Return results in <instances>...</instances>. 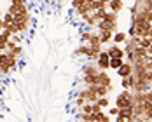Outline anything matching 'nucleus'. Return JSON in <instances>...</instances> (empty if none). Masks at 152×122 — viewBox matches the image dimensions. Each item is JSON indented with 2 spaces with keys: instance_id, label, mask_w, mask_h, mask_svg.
I'll return each instance as SVG.
<instances>
[{
  "instance_id": "obj_26",
  "label": "nucleus",
  "mask_w": 152,
  "mask_h": 122,
  "mask_svg": "<svg viewBox=\"0 0 152 122\" xmlns=\"http://www.w3.org/2000/svg\"><path fill=\"white\" fill-rule=\"evenodd\" d=\"M145 68H147V70H152V56H147V60H145Z\"/></svg>"
},
{
  "instance_id": "obj_31",
  "label": "nucleus",
  "mask_w": 152,
  "mask_h": 122,
  "mask_svg": "<svg viewBox=\"0 0 152 122\" xmlns=\"http://www.w3.org/2000/svg\"><path fill=\"white\" fill-rule=\"evenodd\" d=\"M102 2H105V4H108V2H110V0H102Z\"/></svg>"
},
{
  "instance_id": "obj_3",
  "label": "nucleus",
  "mask_w": 152,
  "mask_h": 122,
  "mask_svg": "<svg viewBox=\"0 0 152 122\" xmlns=\"http://www.w3.org/2000/svg\"><path fill=\"white\" fill-rule=\"evenodd\" d=\"M96 65H98L100 70H108V68H110V56H108L107 51H102V52H100V56H98V60H96Z\"/></svg>"
},
{
  "instance_id": "obj_28",
  "label": "nucleus",
  "mask_w": 152,
  "mask_h": 122,
  "mask_svg": "<svg viewBox=\"0 0 152 122\" xmlns=\"http://www.w3.org/2000/svg\"><path fill=\"white\" fill-rule=\"evenodd\" d=\"M147 54H149V56H152V44L147 47Z\"/></svg>"
},
{
  "instance_id": "obj_24",
  "label": "nucleus",
  "mask_w": 152,
  "mask_h": 122,
  "mask_svg": "<svg viewBox=\"0 0 152 122\" xmlns=\"http://www.w3.org/2000/svg\"><path fill=\"white\" fill-rule=\"evenodd\" d=\"M7 38H4V37H0V51L4 52V51H7Z\"/></svg>"
},
{
  "instance_id": "obj_7",
  "label": "nucleus",
  "mask_w": 152,
  "mask_h": 122,
  "mask_svg": "<svg viewBox=\"0 0 152 122\" xmlns=\"http://www.w3.org/2000/svg\"><path fill=\"white\" fill-rule=\"evenodd\" d=\"M115 72H117V75L121 77V78L129 77V75H133V65H131V63H128V61H124V63H122Z\"/></svg>"
},
{
  "instance_id": "obj_10",
  "label": "nucleus",
  "mask_w": 152,
  "mask_h": 122,
  "mask_svg": "<svg viewBox=\"0 0 152 122\" xmlns=\"http://www.w3.org/2000/svg\"><path fill=\"white\" fill-rule=\"evenodd\" d=\"M108 9L115 14H119L122 9H124V0H110L108 2Z\"/></svg>"
},
{
  "instance_id": "obj_13",
  "label": "nucleus",
  "mask_w": 152,
  "mask_h": 122,
  "mask_svg": "<svg viewBox=\"0 0 152 122\" xmlns=\"http://www.w3.org/2000/svg\"><path fill=\"white\" fill-rule=\"evenodd\" d=\"M75 56H84V58H88V56H89V46H88V44H80V46L75 49Z\"/></svg>"
},
{
  "instance_id": "obj_1",
  "label": "nucleus",
  "mask_w": 152,
  "mask_h": 122,
  "mask_svg": "<svg viewBox=\"0 0 152 122\" xmlns=\"http://www.w3.org/2000/svg\"><path fill=\"white\" fill-rule=\"evenodd\" d=\"M135 101H133V91H128V89H122L117 98H115V107L117 108H128L133 107Z\"/></svg>"
},
{
  "instance_id": "obj_18",
  "label": "nucleus",
  "mask_w": 152,
  "mask_h": 122,
  "mask_svg": "<svg viewBox=\"0 0 152 122\" xmlns=\"http://www.w3.org/2000/svg\"><path fill=\"white\" fill-rule=\"evenodd\" d=\"M86 103H88V101H86V98H84V96H79V94H77V98H75V107L79 108V110H80V108L84 107Z\"/></svg>"
},
{
  "instance_id": "obj_4",
  "label": "nucleus",
  "mask_w": 152,
  "mask_h": 122,
  "mask_svg": "<svg viewBox=\"0 0 152 122\" xmlns=\"http://www.w3.org/2000/svg\"><path fill=\"white\" fill-rule=\"evenodd\" d=\"M107 52H108V56L110 58H126V52H124V49L121 46H117V44H110L108 49H107Z\"/></svg>"
},
{
  "instance_id": "obj_32",
  "label": "nucleus",
  "mask_w": 152,
  "mask_h": 122,
  "mask_svg": "<svg viewBox=\"0 0 152 122\" xmlns=\"http://www.w3.org/2000/svg\"><path fill=\"white\" fill-rule=\"evenodd\" d=\"M145 2H152V0H145ZM145 2H143V4H145Z\"/></svg>"
},
{
  "instance_id": "obj_9",
  "label": "nucleus",
  "mask_w": 152,
  "mask_h": 122,
  "mask_svg": "<svg viewBox=\"0 0 152 122\" xmlns=\"http://www.w3.org/2000/svg\"><path fill=\"white\" fill-rule=\"evenodd\" d=\"M137 46H138V37H131V38H128L126 42H124V52L128 54V52H133L135 49H137Z\"/></svg>"
},
{
  "instance_id": "obj_5",
  "label": "nucleus",
  "mask_w": 152,
  "mask_h": 122,
  "mask_svg": "<svg viewBox=\"0 0 152 122\" xmlns=\"http://www.w3.org/2000/svg\"><path fill=\"white\" fill-rule=\"evenodd\" d=\"M151 28V23L147 21H135V31H137V37H147Z\"/></svg>"
},
{
  "instance_id": "obj_29",
  "label": "nucleus",
  "mask_w": 152,
  "mask_h": 122,
  "mask_svg": "<svg viewBox=\"0 0 152 122\" xmlns=\"http://www.w3.org/2000/svg\"><path fill=\"white\" fill-rule=\"evenodd\" d=\"M4 30V19H2V17H0V31Z\"/></svg>"
},
{
  "instance_id": "obj_14",
  "label": "nucleus",
  "mask_w": 152,
  "mask_h": 122,
  "mask_svg": "<svg viewBox=\"0 0 152 122\" xmlns=\"http://www.w3.org/2000/svg\"><path fill=\"white\" fill-rule=\"evenodd\" d=\"M2 19H4V28H11V25L14 23V17H12V14H11L9 11L4 14V17H2Z\"/></svg>"
},
{
  "instance_id": "obj_33",
  "label": "nucleus",
  "mask_w": 152,
  "mask_h": 122,
  "mask_svg": "<svg viewBox=\"0 0 152 122\" xmlns=\"http://www.w3.org/2000/svg\"><path fill=\"white\" fill-rule=\"evenodd\" d=\"M0 37H2V31H0Z\"/></svg>"
},
{
  "instance_id": "obj_21",
  "label": "nucleus",
  "mask_w": 152,
  "mask_h": 122,
  "mask_svg": "<svg viewBox=\"0 0 152 122\" xmlns=\"http://www.w3.org/2000/svg\"><path fill=\"white\" fill-rule=\"evenodd\" d=\"M119 112H121V108H117L115 105H114V107H108V115H110V117H117Z\"/></svg>"
},
{
  "instance_id": "obj_27",
  "label": "nucleus",
  "mask_w": 152,
  "mask_h": 122,
  "mask_svg": "<svg viewBox=\"0 0 152 122\" xmlns=\"http://www.w3.org/2000/svg\"><path fill=\"white\" fill-rule=\"evenodd\" d=\"M145 80H147V82H149V84L152 86V70H149V72H147V75H145Z\"/></svg>"
},
{
  "instance_id": "obj_20",
  "label": "nucleus",
  "mask_w": 152,
  "mask_h": 122,
  "mask_svg": "<svg viewBox=\"0 0 152 122\" xmlns=\"http://www.w3.org/2000/svg\"><path fill=\"white\" fill-rule=\"evenodd\" d=\"M105 9H98V11H94V12H93V14H94V17H96V19H98V21H103V17H105Z\"/></svg>"
},
{
  "instance_id": "obj_34",
  "label": "nucleus",
  "mask_w": 152,
  "mask_h": 122,
  "mask_svg": "<svg viewBox=\"0 0 152 122\" xmlns=\"http://www.w3.org/2000/svg\"><path fill=\"white\" fill-rule=\"evenodd\" d=\"M56 2H61V0H56Z\"/></svg>"
},
{
  "instance_id": "obj_12",
  "label": "nucleus",
  "mask_w": 152,
  "mask_h": 122,
  "mask_svg": "<svg viewBox=\"0 0 152 122\" xmlns=\"http://www.w3.org/2000/svg\"><path fill=\"white\" fill-rule=\"evenodd\" d=\"M135 75H129V77H124L121 78V87L122 89H128V91H131L133 89V84H135Z\"/></svg>"
},
{
  "instance_id": "obj_19",
  "label": "nucleus",
  "mask_w": 152,
  "mask_h": 122,
  "mask_svg": "<svg viewBox=\"0 0 152 122\" xmlns=\"http://www.w3.org/2000/svg\"><path fill=\"white\" fill-rule=\"evenodd\" d=\"M84 4H88V0H72V4H70V5H72V9H79V7H82V5H84Z\"/></svg>"
},
{
  "instance_id": "obj_22",
  "label": "nucleus",
  "mask_w": 152,
  "mask_h": 122,
  "mask_svg": "<svg viewBox=\"0 0 152 122\" xmlns=\"http://www.w3.org/2000/svg\"><path fill=\"white\" fill-rule=\"evenodd\" d=\"M128 37L131 38V37H137V31H135V21H131V25H129V28H128Z\"/></svg>"
},
{
  "instance_id": "obj_23",
  "label": "nucleus",
  "mask_w": 152,
  "mask_h": 122,
  "mask_svg": "<svg viewBox=\"0 0 152 122\" xmlns=\"http://www.w3.org/2000/svg\"><path fill=\"white\" fill-rule=\"evenodd\" d=\"M80 112H84V113H93V103H86L84 107L80 108Z\"/></svg>"
},
{
  "instance_id": "obj_2",
  "label": "nucleus",
  "mask_w": 152,
  "mask_h": 122,
  "mask_svg": "<svg viewBox=\"0 0 152 122\" xmlns=\"http://www.w3.org/2000/svg\"><path fill=\"white\" fill-rule=\"evenodd\" d=\"M96 84H98V86H105V87H114L112 78L107 73V70H100V73L96 77Z\"/></svg>"
},
{
  "instance_id": "obj_16",
  "label": "nucleus",
  "mask_w": 152,
  "mask_h": 122,
  "mask_svg": "<svg viewBox=\"0 0 152 122\" xmlns=\"http://www.w3.org/2000/svg\"><path fill=\"white\" fill-rule=\"evenodd\" d=\"M98 105H100V108L102 110H107V108L110 107V99L107 98V96H102V98H98V101H96Z\"/></svg>"
},
{
  "instance_id": "obj_30",
  "label": "nucleus",
  "mask_w": 152,
  "mask_h": 122,
  "mask_svg": "<svg viewBox=\"0 0 152 122\" xmlns=\"http://www.w3.org/2000/svg\"><path fill=\"white\" fill-rule=\"evenodd\" d=\"M2 84H4V82H2V77H0V89H2Z\"/></svg>"
},
{
  "instance_id": "obj_25",
  "label": "nucleus",
  "mask_w": 152,
  "mask_h": 122,
  "mask_svg": "<svg viewBox=\"0 0 152 122\" xmlns=\"http://www.w3.org/2000/svg\"><path fill=\"white\" fill-rule=\"evenodd\" d=\"M143 98H145V101H152V87L147 92H143Z\"/></svg>"
},
{
  "instance_id": "obj_6",
  "label": "nucleus",
  "mask_w": 152,
  "mask_h": 122,
  "mask_svg": "<svg viewBox=\"0 0 152 122\" xmlns=\"http://www.w3.org/2000/svg\"><path fill=\"white\" fill-rule=\"evenodd\" d=\"M151 87H152V86L145 80V78H137V80H135V84H133V89H131V91H133V92H147Z\"/></svg>"
},
{
  "instance_id": "obj_8",
  "label": "nucleus",
  "mask_w": 152,
  "mask_h": 122,
  "mask_svg": "<svg viewBox=\"0 0 152 122\" xmlns=\"http://www.w3.org/2000/svg\"><path fill=\"white\" fill-rule=\"evenodd\" d=\"M129 37H128V33L126 31H114V35H112V44H117V46H122L126 40H128Z\"/></svg>"
},
{
  "instance_id": "obj_15",
  "label": "nucleus",
  "mask_w": 152,
  "mask_h": 122,
  "mask_svg": "<svg viewBox=\"0 0 152 122\" xmlns=\"http://www.w3.org/2000/svg\"><path fill=\"white\" fill-rule=\"evenodd\" d=\"M91 35H93V30H91V28L84 30L82 33H80V42H82V44H88V42H89V38H91Z\"/></svg>"
},
{
  "instance_id": "obj_17",
  "label": "nucleus",
  "mask_w": 152,
  "mask_h": 122,
  "mask_svg": "<svg viewBox=\"0 0 152 122\" xmlns=\"http://www.w3.org/2000/svg\"><path fill=\"white\" fill-rule=\"evenodd\" d=\"M122 63H124L122 58H110V68H112V70H117Z\"/></svg>"
},
{
  "instance_id": "obj_11",
  "label": "nucleus",
  "mask_w": 152,
  "mask_h": 122,
  "mask_svg": "<svg viewBox=\"0 0 152 122\" xmlns=\"http://www.w3.org/2000/svg\"><path fill=\"white\" fill-rule=\"evenodd\" d=\"M98 35H100V42H102V46H103V44H112V35H114V31L102 30V31H98Z\"/></svg>"
}]
</instances>
